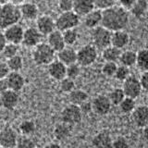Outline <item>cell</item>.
Returning <instances> with one entry per match:
<instances>
[{
  "instance_id": "cell-1",
  "label": "cell",
  "mask_w": 148,
  "mask_h": 148,
  "mask_svg": "<svg viewBox=\"0 0 148 148\" xmlns=\"http://www.w3.org/2000/svg\"><path fill=\"white\" fill-rule=\"evenodd\" d=\"M130 21V16L127 9L120 6H114L102 11L101 26L111 32L124 30Z\"/></svg>"
},
{
  "instance_id": "cell-2",
  "label": "cell",
  "mask_w": 148,
  "mask_h": 148,
  "mask_svg": "<svg viewBox=\"0 0 148 148\" xmlns=\"http://www.w3.org/2000/svg\"><path fill=\"white\" fill-rule=\"evenodd\" d=\"M21 18L20 7L9 2L0 6V30H5L14 24H17Z\"/></svg>"
},
{
  "instance_id": "cell-3",
  "label": "cell",
  "mask_w": 148,
  "mask_h": 148,
  "mask_svg": "<svg viewBox=\"0 0 148 148\" xmlns=\"http://www.w3.org/2000/svg\"><path fill=\"white\" fill-rule=\"evenodd\" d=\"M32 58L38 66H48L56 59V52L46 43H41L32 50Z\"/></svg>"
},
{
  "instance_id": "cell-4",
  "label": "cell",
  "mask_w": 148,
  "mask_h": 148,
  "mask_svg": "<svg viewBox=\"0 0 148 148\" xmlns=\"http://www.w3.org/2000/svg\"><path fill=\"white\" fill-rule=\"evenodd\" d=\"M111 35H112V32L103 26L95 28L92 30L91 34L92 45L96 49L104 50L108 46L111 45Z\"/></svg>"
},
{
  "instance_id": "cell-5",
  "label": "cell",
  "mask_w": 148,
  "mask_h": 148,
  "mask_svg": "<svg viewBox=\"0 0 148 148\" xmlns=\"http://www.w3.org/2000/svg\"><path fill=\"white\" fill-rule=\"evenodd\" d=\"M56 29L59 32H64L71 29H76L80 24V17L73 11L63 12L55 21Z\"/></svg>"
},
{
  "instance_id": "cell-6",
  "label": "cell",
  "mask_w": 148,
  "mask_h": 148,
  "mask_svg": "<svg viewBox=\"0 0 148 148\" xmlns=\"http://www.w3.org/2000/svg\"><path fill=\"white\" fill-rule=\"evenodd\" d=\"M97 57L98 52L95 46L85 45L77 51V64L81 67H89L96 61Z\"/></svg>"
},
{
  "instance_id": "cell-7",
  "label": "cell",
  "mask_w": 148,
  "mask_h": 148,
  "mask_svg": "<svg viewBox=\"0 0 148 148\" xmlns=\"http://www.w3.org/2000/svg\"><path fill=\"white\" fill-rule=\"evenodd\" d=\"M60 119L63 123L72 126V125H76L82 121V113L78 106L69 104L65 106L61 111Z\"/></svg>"
},
{
  "instance_id": "cell-8",
  "label": "cell",
  "mask_w": 148,
  "mask_h": 148,
  "mask_svg": "<svg viewBox=\"0 0 148 148\" xmlns=\"http://www.w3.org/2000/svg\"><path fill=\"white\" fill-rule=\"evenodd\" d=\"M121 89L124 92V95L126 97H130L135 100L142 94V86L140 83V80L134 75H130L126 80L122 82Z\"/></svg>"
},
{
  "instance_id": "cell-9",
  "label": "cell",
  "mask_w": 148,
  "mask_h": 148,
  "mask_svg": "<svg viewBox=\"0 0 148 148\" xmlns=\"http://www.w3.org/2000/svg\"><path fill=\"white\" fill-rule=\"evenodd\" d=\"M91 103H92V111L99 116L108 115L110 112L111 106H112V104L109 101L108 95H96Z\"/></svg>"
},
{
  "instance_id": "cell-10",
  "label": "cell",
  "mask_w": 148,
  "mask_h": 148,
  "mask_svg": "<svg viewBox=\"0 0 148 148\" xmlns=\"http://www.w3.org/2000/svg\"><path fill=\"white\" fill-rule=\"evenodd\" d=\"M3 32L7 43L18 45L22 43L24 29H23V27L20 23H17V24H14L10 27L7 28V29L4 30Z\"/></svg>"
},
{
  "instance_id": "cell-11",
  "label": "cell",
  "mask_w": 148,
  "mask_h": 148,
  "mask_svg": "<svg viewBox=\"0 0 148 148\" xmlns=\"http://www.w3.org/2000/svg\"><path fill=\"white\" fill-rule=\"evenodd\" d=\"M43 35L36 29V27H29L24 30L22 39V45L26 47L34 48L36 45L42 43Z\"/></svg>"
},
{
  "instance_id": "cell-12",
  "label": "cell",
  "mask_w": 148,
  "mask_h": 148,
  "mask_svg": "<svg viewBox=\"0 0 148 148\" xmlns=\"http://www.w3.org/2000/svg\"><path fill=\"white\" fill-rule=\"evenodd\" d=\"M132 123L138 128H145L148 125V106L141 105L136 106L131 113Z\"/></svg>"
},
{
  "instance_id": "cell-13",
  "label": "cell",
  "mask_w": 148,
  "mask_h": 148,
  "mask_svg": "<svg viewBox=\"0 0 148 148\" xmlns=\"http://www.w3.org/2000/svg\"><path fill=\"white\" fill-rule=\"evenodd\" d=\"M18 133L10 127H5L0 131V146L6 148L16 147L18 141Z\"/></svg>"
},
{
  "instance_id": "cell-14",
  "label": "cell",
  "mask_w": 148,
  "mask_h": 148,
  "mask_svg": "<svg viewBox=\"0 0 148 148\" xmlns=\"http://www.w3.org/2000/svg\"><path fill=\"white\" fill-rule=\"evenodd\" d=\"M36 29L41 32L43 36H47L55 30H57L56 29L55 20L48 15L39 16L36 20Z\"/></svg>"
},
{
  "instance_id": "cell-15",
  "label": "cell",
  "mask_w": 148,
  "mask_h": 148,
  "mask_svg": "<svg viewBox=\"0 0 148 148\" xmlns=\"http://www.w3.org/2000/svg\"><path fill=\"white\" fill-rule=\"evenodd\" d=\"M66 71L67 66H65L58 59H55L47 66V72L49 76L56 81H61L66 78Z\"/></svg>"
},
{
  "instance_id": "cell-16",
  "label": "cell",
  "mask_w": 148,
  "mask_h": 148,
  "mask_svg": "<svg viewBox=\"0 0 148 148\" xmlns=\"http://www.w3.org/2000/svg\"><path fill=\"white\" fill-rule=\"evenodd\" d=\"M0 98L2 102V108L8 110H13L18 106L20 102V95L18 92L11 90H8L0 95Z\"/></svg>"
},
{
  "instance_id": "cell-17",
  "label": "cell",
  "mask_w": 148,
  "mask_h": 148,
  "mask_svg": "<svg viewBox=\"0 0 148 148\" xmlns=\"http://www.w3.org/2000/svg\"><path fill=\"white\" fill-rule=\"evenodd\" d=\"M113 140L109 132L103 131L96 133L92 140V145L94 148H113Z\"/></svg>"
},
{
  "instance_id": "cell-18",
  "label": "cell",
  "mask_w": 148,
  "mask_h": 148,
  "mask_svg": "<svg viewBox=\"0 0 148 148\" xmlns=\"http://www.w3.org/2000/svg\"><path fill=\"white\" fill-rule=\"evenodd\" d=\"M95 9L92 0H73L72 11L79 17H84Z\"/></svg>"
},
{
  "instance_id": "cell-19",
  "label": "cell",
  "mask_w": 148,
  "mask_h": 148,
  "mask_svg": "<svg viewBox=\"0 0 148 148\" xmlns=\"http://www.w3.org/2000/svg\"><path fill=\"white\" fill-rule=\"evenodd\" d=\"M58 60L63 63L65 66H69L74 63H77V51L71 46H65L57 54Z\"/></svg>"
},
{
  "instance_id": "cell-20",
  "label": "cell",
  "mask_w": 148,
  "mask_h": 148,
  "mask_svg": "<svg viewBox=\"0 0 148 148\" xmlns=\"http://www.w3.org/2000/svg\"><path fill=\"white\" fill-rule=\"evenodd\" d=\"M21 18L27 21H34L39 17V8L37 5L32 2H24L20 6Z\"/></svg>"
},
{
  "instance_id": "cell-21",
  "label": "cell",
  "mask_w": 148,
  "mask_h": 148,
  "mask_svg": "<svg viewBox=\"0 0 148 148\" xmlns=\"http://www.w3.org/2000/svg\"><path fill=\"white\" fill-rule=\"evenodd\" d=\"M8 89L18 92L25 85V79L20 72H10L6 78Z\"/></svg>"
},
{
  "instance_id": "cell-22",
  "label": "cell",
  "mask_w": 148,
  "mask_h": 148,
  "mask_svg": "<svg viewBox=\"0 0 148 148\" xmlns=\"http://www.w3.org/2000/svg\"><path fill=\"white\" fill-rule=\"evenodd\" d=\"M130 43V35L129 34L124 30L113 32L111 35V45L116 48L123 49L124 47L129 45Z\"/></svg>"
},
{
  "instance_id": "cell-23",
  "label": "cell",
  "mask_w": 148,
  "mask_h": 148,
  "mask_svg": "<svg viewBox=\"0 0 148 148\" xmlns=\"http://www.w3.org/2000/svg\"><path fill=\"white\" fill-rule=\"evenodd\" d=\"M47 44L51 48H52L56 53L62 50L66 45L64 43L62 32L58 30H55L53 32L47 35Z\"/></svg>"
},
{
  "instance_id": "cell-24",
  "label": "cell",
  "mask_w": 148,
  "mask_h": 148,
  "mask_svg": "<svg viewBox=\"0 0 148 148\" xmlns=\"http://www.w3.org/2000/svg\"><path fill=\"white\" fill-rule=\"evenodd\" d=\"M83 22L85 27L89 29H95V28L101 26L102 22V11L99 9L95 8L90 13H88L86 16L83 17Z\"/></svg>"
},
{
  "instance_id": "cell-25",
  "label": "cell",
  "mask_w": 148,
  "mask_h": 148,
  "mask_svg": "<svg viewBox=\"0 0 148 148\" xmlns=\"http://www.w3.org/2000/svg\"><path fill=\"white\" fill-rule=\"evenodd\" d=\"M121 52L122 51L120 49L116 48L112 45H109L104 50H102V58L105 60V62L117 63V61H119V59Z\"/></svg>"
},
{
  "instance_id": "cell-26",
  "label": "cell",
  "mask_w": 148,
  "mask_h": 148,
  "mask_svg": "<svg viewBox=\"0 0 148 148\" xmlns=\"http://www.w3.org/2000/svg\"><path fill=\"white\" fill-rule=\"evenodd\" d=\"M136 58H137L136 52H134L132 50H125L122 51L121 54H120L119 61L120 65L130 69L131 67L134 66V65H136Z\"/></svg>"
},
{
  "instance_id": "cell-27",
  "label": "cell",
  "mask_w": 148,
  "mask_h": 148,
  "mask_svg": "<svg viewBox=\"0 0 148 148\" xmlns=\"http://www.w3.org/2000/svg\"><path fill=\"white\" fill-rule=\"evenodd\" d=\"M71 132V126L66 123H58L56 125V127L53 131L54 137L57 139L58 141H64L69 136Z\"/></svg>"
},
{
  "instance_id": "cell-28",
  "label": "cell",
  "mask_w": 148,
  "mask_h": 148,
  "mask_svg": "<svg viewBox=\"0 0 148 148\" xmlns=\"http://www.w3.org/2000/svg\"><path fill=\"white\" fill-rule=\"evenodd\" d=\"M69 100L71 104L75 106H81L82 103L88 101V94L81 89H74L69 94Z\"/></svg>"
},
{
  "instance_id": "cell-29",
  "label": "cell",
  "mask_w": 148,
  "mask_h": 148,
  "mask_svg": "<svg viewBox=\"0 0 148 148\" xmlns=\"http://www.w3.org/2000/svg\"><path fill=\"white\" fill-rule=\"evenodd\" d=\"M148 0H136L130 8V11L134 17L142 18L147 13Z\"/></svg>"
},
{
  "instance_id": "cell-30",
  "label": "cell",
  "mask_w": 148,
  "mask_h": 148,
  "mask_svg": "<svg viewBox=\"0 0 148 148\" xmlns=\"http://www.w3.org/2000/svg\"><path fill=\"white\" fill-rule=\"evenodd\" d=\"M136 66L143 71H148V48H143L137 52Z\"/></svg>"
},
{
  "instance_id": "cell-31",
  "label": "cell",
  "mask_w": 148,
  "mask_h": 148,
  "mask_svg": "<svg viewBox=\"0 0 148 148\" xmlns=\"http://www.w3.org/2000/svg\"><path fill=\"white\" fill-rule=\"evenodd\" d=\"M7 64L10 72H20L23 68V58L21 56L17 55L11 58H8Z\"/></svg>"
},
{
  "instance_id": "cell-32",
  "label": "cell",
  "mask_w": 148,
  "mask_h": 148,
  "mask_svg": "<svg viewBox=\"0 0 148 148\" xmlns=\"http://www.w3.org/2000/svg\"><path fill=\"white\" fill-rule=\"evenodd\" d=\"M108 97L111 102V104L114 106H119L121 103V101L125 98V95L121 88H114L113 90L109 92Z\"/></svg>"
},
{
  "instance_id": "cell-33",
  "label": "cell",
  "mask_w": 148,
  "mask_h": 148,
  "mask_svg": "<svg viewBox=\"0 0 148 148\" xmlns=\"http://www.w3.org/2000/svg\"><path fill=\"white\" fill-rule=\"evenodd\" d=\"M64 43L66 45V46H71L73 45L76 44V42L78 41L79 38V34L76 29H71L62 32Z\"/></svg>"
},
{
  "instance_id": "cell-34",
  "label": "cell",
  "mask_w": 148,
  "mask_h": 148,
  "mask_svg": "<svg viewBox=\"0 0 148 148\" xmlns=\"http://www.w3.org/2000/svg\"><path fill=\"white\" fill-rule=\"evenodd\" d=\"M35 123L32 120H23L18 125V130H20L21 135L30 136L31 134L35 132Z\"/></svg>"
},
{
  "instance_id": "cell-35",
  "label": "cell",
  "mask_w": 148,
  "mask_h": 148,
  "mask_svg": "<svg viewBox=\"0 0 148 148\" xmlns=\"http://www.w3.org/2000/svg\"><path fill=\"white\" fill-rule=\"evenodd\" d=\"M119 108L122 113L124 114H129L132 113L136 108V102L134 99L130 98V97H126L121 101V103L119 105Z\"/></svg>"
},
{
  "instance_id": "cell-36",
  "label": "cell",
  "mask_w": 148,
  "mask_h": 148,
  "mask_svg": "<svg viewBox=\"0 0 148 148\" xmlns=\"http://www.w3.org/2000/svg\"><path fill=\"white\" fill-rule=\"evenodd\" d=\"M18 52V45L7 43L6 45L4 46L1 53L4 58L8 59V58H11L13 57H15V56H17Z\"/></svg>"
},
{
  "instance_id": "cell-37",
  "label": "cell",
  "mask_w": 148,
  "mask_h": 148,
  "mask_svg": "<svg viewBox=\"0 0 148 148\" xmlns=\"http://www.w3.org/2000/svg\"><path fill=\"white\" fill-rule=\"evenodd\" d=\"M17 148H35V143L30 136L21 135L18 137Z\"/></svg>"
},
{
  "instance_id": "cell-38",
  "label": "cell",
  "mask_w": 148,
  "mask_h": 148,
  "mask_svg": "<svg viewBox=\"0 0 148 148\" xmlns=\"http://www.w3.org/2000/svg\"><path fill=\"white\" fill-rule=\"evenodd\" d=\"M81 73V66L77 63H74L71 65L67 66V71H66V77L71 79V80L75 81L79 77Z\"/></svg>"
},
{
  "instance_id": "cell-39",
  "label": "cell",
  "mask_w": 148,
  "mask_h": 148,
  "mask_svg": "<svg viewBox=\"0 0 148 148\" xmlns=\"http://www.w3.org/2000/svg\"><path fill=\"white\" fill-rule=\"evenodd\" d=\"M59 89L61 92L69 95V92H71L74 89H75V82H74L73 80H71V79L66 77V78H64L63 80L60 81Z\"/></svg>"
},
{
  "instance_id": "cell-40",
  "label": "cell",
  "mask_w": 148,
  "mask_h": 148,
  "mask_svg": "<svg viewBox=\"0 0 148 148\" xmlns=\"http://www.w3.org/2000/svg\"><path fill=\"white\" fill-rule=\"evenodd\" d=\"M92 1H94L95 8L99 9L101 11L116 6L117 3V0H92Z\"/></svg>"
},
{
  "instance_id": "cell-41",
  "label": "cell",
  "mask_w": 148,
  "mask_h": 148,
  "mask_svg": "<svg viewBox=\"0 0 148 148\" xmlns=\"http://www.w3.org/2000/svg\"><path fill=\"white\" fill-rule=\"evenodd\" d=\"M130 75H131L130 69L125 66H122V65H119L117 68V71H116L114 77L116 80H118L119 82H124Z\"/></svg>"
},
{
  "instance_id": "cell-42",
  "label": "cell",
  "mask_w": 148,
  "mask_h": 148,
  "mask_svg": "<svg viewBox=\"0 0 148 148\" xmlns=\"http://www.w3.org/2000/svg\"><path fill=\"white\" fill-rule=\"evenodd\" d=\"M118 65L115 62H105L102 67V73L106 77H114Z\"/></svg>"
},
{
  "instance_id": "cell-43",
  "label": "cell",
  "mask_w": 148,
  "mask_h": 148,
  "mask_svg": "<svg viewBox=\"0 0 148 148\" xmlns=\"http://www.w3.org/2000/svg\"><path fill=\"white\" fill-rule=\"evenodd\" d=\"M58 6L59 10L63 12H69L73 9V0H58Z\"/></svg>"
},
{
  "instance_id": "cell-44",
  "label": "cell",
  "mask_w": 148,
  "mask_h": 148,
  "mask_svg": "<svg viewBox=\"0 0 148 148\" xmlns=\"http://www.w3.org/2000/svg\"><path fill=\"white\" fill-rule=\"evenodd\" d=\"M113 148H130V143L127 138L119 136L113 140Z\"/></svg>"
},
{
  "instance_id": "cell-45",
  "label": "cell",
  "mask_w": 148,
  "mask_h": 148,
  "mask_svg": "<svg viewBox=\"0 0 148 148\" xmlns=\"http://www.w3.org/2000/svg\"><path fill=\"white\" fill-rule=\"evenodd\" d=\"M10 71L8 67L7 62H0V80L6 79Z\"/></svg>"
},
{
  "instance_id": "cell-46",
  "label": "cell",
  "mask_w": 148,
  "mask_h": 148,
  "mask_svg": "<svg viewBox=\"0 0 148 148\" xmlns=\"http://www.w3.org/2000/svg\"><path fill=\"white\" fill-rule=\"evenodd\" d=\"M139 80H140L142 89L148 92V71H143Z\"/></svg>"
},
{
  "instance_id": "cell-47",
  "label": "cell",
  "mask_w": 148,
  "mask_h": 148,
  "mask_svg": "<svg viewBox=\"0 0 148 148\" xmlns=\"http://www.w3.org/2000/svg\"><path fill=\"white\" fill-rule=\"evenodd\" d=\"M79 108H80L82 114H87L92 111V103L89 101H86L84 103H82L81 106H79Z\"/></svg>"
},
{
  "instance_id": "cell-48",
  "label": "cell",
  "mask_w": 148,
  "mask_h": 148,
  "mask_svg": "<svg viewBox=\"0 0 148 148\" xmlns=\"http://www.w3.org/2000/svg\"><path fill=\"white\" fill-rule=\"evenodd\" d=\"M117 1L119 2L120 7H122L128 10V9L131 8V7L134 4V2H135L136 0H117Z\"/></svg>"
},
{
  "instance_id": "cell-49",
  "label": "cell",
  "mask_w": 148,
  "mask_h": 148,
  "mask_svg": "<svg viewBox=\"0 0 148 148\" xmlns=\"http://www.w3.org/2000/svg\"><path fill=\"white\" fill-rule=\"evenodd\" d=\"M9 90L8 89V85L6 79H3V80H0V95L3 94L6 91Z\"/></svg>"
},
{
  "instance_id": "cell-50",
  "label": "cell",
  "mask_w": 148,
  "mask_h": 148,
  "mask_svg": "<svg viewBox=\"0 0 148 148\" xmlns=\"http://www.w3.org/2000/svg\"><path fill=\"white\" fill-rule=\"evenodd\" d=\"M7 44V41L5 39V36H4V32L0 30V53L2 52V50L4 48V46L6 45Z\"/></svg>"
},
{
  "instance_id": "cell-51",
  "label": "cell",
  "mask_w": 148,
  "mask_h": 148,
  "mask_svg": "<svg viewBox=\"0 0 148 148\" xmlns=\"http://www.w3.org/2000/svg\"><path fill=\"white\" fill-rule=\"evenodd\" d=\"M44 148H61V146L58 143H49Z\"/></svg>"
},
{
  "instance_id": "cell-52",
  "label": "cell",
  "mask_w": 148,
  "mask_h": 148,
  "mask_svg": "<svg viewBox=\"0 0 148 148\" xmlns=\"http://www.w3.org/2000/svg\"><path fill=\"white\" fill-rule=\"evenodd\" d=\"M8 2L13 4V5H15V6L20 7L21 5H22L23 3L25 2V0H8Z\"/></svg>"
},
{
  "instance_id": "cell-53",
  "label": "cell",
  "mask_w": 148,
  "mask_h": 148,
  "mask_svg": "<svg viewBox=\"0 0 148 148\" xmlns=\"http://www.w3.org/2000/svg\"><path fill=\"white\" fill-rule=\"evenodd\" d=\"M143 136L146 141H148V125L143 128Z\"/></svg>"
},
{
  "instance_id": "cell-54",
  "label": "cell",
  "mask_w": 148,
  "mask_h": 148,
  "mask_svg": "<svg viewBox=\"0 0 148 148\" xmlns=\"http://www.w3.org/2000/svg\"><path fill=\"white\" fill-rule=\"evenodd\" d=\"M8 3V0H0V6H2V5H5Z\"/></svg>"
},
{
  "instance_id": "cell-55",
  "label": "cell",
  "mask_w": 148,
  "mask_h": 148,
  "mask_svg": "<svg viewBox=\"0 0 148 148\" xmlns=\"http://www.w3.org/2000/svg\"><path fill=\"white\" fill-rule=\"evenodd\" d=\"M2 108V102H1V98H0V108Z\"/></svg>"
},
{
  "instance_id": "cell-56",
  "label": "cell",
  "mask_w": 148,
  "mask_h": 148,
  "mask_svg": "<svg viewBox=\"0 0 148 148\" xmlns=\"http://www.w3.org/2000/svg\"><path fill=\"white\" fill-rule=\"evenodd\" d=\"M147 12H148V3H147Z\"/></svg>"
},
{
  "instance_id": "cell-57",
  "label": "cell",
  "mask_w": 148,
  "mask_h": 148,
  "mask_svg": "<svg viewBox=\"0 0 148 148\" xmlns=\"http://www.w3.org/2000/svg\"><path fill=\"white\" fill-rule=\"evenodd\" d=\"M0 148H6V147H2V146H0Z\"/></svg>"
},
{
  "instance_id": "cell-58",
  "label": "cell",
  "mask_w": 148,
  "mask_h": 148,
  "mask_svg": "<svg viewBox=\"0 0 148 148\" xmlns=\"http://www.w3.org/2000/svg\"><path fill=\"white\" fill-rule=\"evenodd\" d=\"M35 148H37V147H35Z\"/></svg>"
}]
</instances>
